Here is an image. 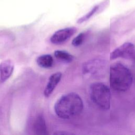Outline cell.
Segmentation results:
<instances>
[{"label": "cell", "instance_id": "obj_10", "mask_svg": "<svg viewBox=\"0 0 135 135\" xmlns=\"http://www.w3.org/2000/svg\"><path fill=\"white\" fill-rule=\"evenodd\" d=\"M36 62L40 67L48 69L53 66V59L50 54H43L37 58Z\"/></svg>", "mask_w": 135, "mask_h": 135}, {"label": "cell", "instance_id": "obj_11", "mask_svg": "<svg viewBox=\"0 0 135 135\" xmlns=\"http://www.w3.org/2000/svg\"><path fill=\"white\" fill-rule=\"evenodd\" d=\"M54 55L55 57L63 62L70 63L73 60V56L68 52L62 50H56L54 52Z\"/></svg>", "mask_w": 135, "mask_h": 135}, {"label": "cell", "instance_id": "obj_8", "mask_svg": "<svg viewBox=\"0 0 135 135\" xmlns=\"http://www.w3.org/2000/svg\"><path fill=\"white\" fill-rule=\"evenodd\" d=\"M104 62L99 60H93L86 63L83 65V72L85 73L95 74L104 67Z\"/></svg>", "mask_w": 135, "mask_h": 135}, {"label": "cell", "instance_id": "obj_9", "mask_svg": "<svg viewBox=\"0 0 135 135\" xmlns=\"http://www.w3.org/2000/svg\"><path fill=\"white\" fill-rule=\"evenodd\" d=\"M34 130L37 134H46L47 129L45 120L42 116H38L34 124Z\"/></svg>", "mask_w": 135, "mask_h": 135}, {"label": "cell", "instance_id": "obj_14", "mask_svg": "<svg viewBox=\"0 0 135 135\" xmlns=\"http://www.w3.org/2000/svg\"><path fill=\"white\" fill-rule=\"evenodd\" d=\"M133 57H134V59H135V55H134V56H133Z\"/></svg>", "mask_w": 135, "mask_h": 135}, {"label": "cell", "instance_id": "obj_13", "mask_svg": "<svg viewBox=\"0 0 135 135\" xmlns=\"http://www.w3.org/2000/svg\"><path fill=\"white\" fill-rule=\"evenodd\" d=\"M98 8H99L98 6H94L89 13H88L86 14H85V15H84L83 16H82V17L79 18L77 22L79 23H82L87 21L88 20H89L91 17H92L95 14V13L98 11Z\"/></svg>", "mask_w": 135, "mask_h": 135}, {"label": "cell", "instance_id": "obj_6", "mask_svg": "<svg viewBox=\"0 0 135 135\" xmlns=\"http://www.w3.org/2000/svg\"><path fill=\"white\" fill-rule=\"evenodd\" d=\"M14 68L13 62L11 60H5L0 64V81H6L12 75Z\"/></svg>", "mask_w": 135, "mask_h": 135}, {"label": "cell", "instance_id": "obj_4", "mask_svg": "<svg viewBox=\"0 0 135 135\" xmlns=\"http://www.w3.org/2000/svg\"><path fill=\"white\" fill-rule=\"evenodd\" d=\"M135 55V46L131 43L126 42L115 49L110 54L111 60L118 58L133 57Z\"/></svg>", "mask_w": 135, "mask_h": 135}, {"label": "cell", "instance_id": "obj_7", "mask_svg": "<svg viewBox=\"0 0 135 135\" xmlns=\"http://www.w3.org/2000/svg\"><path fill=\"white\" fill-rule=\"evenodd\" d=\"M61 78L62 73L60 72H56L50 76L44 91L45 97H49L52 94L57 84L60 81Z\"/></svg>", "mask_w": 135, "mask_h": 135}, {"label": "cell", "instance_id": "obj_1", "mask_svg": "<svg viewBox=\"0 0 135 135\" xmlns=\"http://www.w3.org/2000/svg\"><path fill=\"white\" fill-rule=\"evenodd\" d=\"M83 108L82 99L73 92L62 95L54 104L56 114L63 119H69L78 116L82 112Z\"/></svg>", "mask_w": 135, "mask_h": 135}, {"label": "cell", "instance_id": "obj_12", "mask_svg": "<svg viewBox=\"0 0 135 135\" xmlns=\"http://www.w3.org/2000/svg\"><path fill=\"white\" fill-rule=\"evenodd\" d=\"M85 37V33L84 32L80 33L72 40V44L74 46H79L81 45L84 42Z\"/></svg>", "mask_w": 135, "mask_h": 135}, {"label": "cell", "instance_id": "obj_5", "mask_svg": "<svg viewBox=\"0 0 135 135\" xmlns=\"http://www.w3.org/2000/svg\"><path fill=\"white\" fill-rule=\"evenodd\" d=\"M75 27H67L59 30L55 32L51 37V43L55 44H62L69 39L75 32Z\"/></svg>", "mask_w": 135, "mask_h": 135}, {"label": "cell", "instance_id": "obj_2", "mask_svg": "<svg viewBox=\"0 0 135 135\" xmlns=\"http://www.w3.org/2000/svg\"><path fill=\"white\" fill-rule=\"evenodd\" d=\"M133 76L131 71L121 63H115L110 68V83L113 90L125 92L131 87Z\"/></svg>", "mask_w": 135, "mask_h": 135}, {"label": "cell", "instance_id": "obj_3", "mask_svg": "<svg viewBox=\"0 0 135 135\" xmlns=\"http://www.w3.org/2000/svg\"><path fill=\"white\" fill-rule=\"evenodd\" d=\"M90 98L93 102L102 110H109L111 103V92L105 84L101 82L92 83L90 87Z\"/></svg>", "mask_w": 135, "mask_h": 135}]
</instances>
